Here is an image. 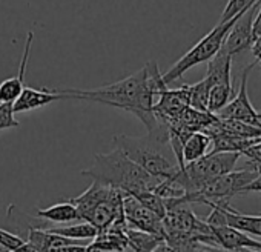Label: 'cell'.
Returning a JSON list of instances; mask_svg holds the SVG:
<instances>
[{
    "label": "cell",
    "instance_id": "obj_1",
    "mask_svg": "<svg viewBox=\"0 0 261 252\" xmlns=\"http://www.w3.org/2000/svg\"><path fill=\"white\" fill-rule=\"evenodd\" d=\"M162 72L155 62H148L140 71L123 80L100 86L97 89H60L66 100L97 102L112 108L124 109L137 115L148 131L159 128L162 118L154 114V105L159 92L166 88Z\"/></svg>",
    "mask_w": 261,
    "mask_h": 252
},
{
    "label": "cell",
    "instance_id": "obj_2",
    "mask_svg": "<svg viewBox=\"0 0 261 252\" xmlns=\"http://www.w3.org/2000/svg\"><path fill=\"white\" fill-rule=\"evenodd\" d=\"M82 175L133 195L154 191L162 182L127 159L118 148L108 154H95L92 165L88 169H83Z\"/></svg>",
    "mask_w": 261,
    "mask_h": 252
},
{
    "label": "cell",
    "instance_id": "obj_3",
    "mask_svg": "<svg viewBox=\"0 0 261 252\" xmlns=\"http://www.w3.org/2000/svg\"><path fill=\"white\" fill-rule=\"evenodd\" d=\"M114 145L127 159L160 180L171 179L180 169L177 162L165 153V148L169 146V124L165 120L145 137L115 136Z\"/></svg>",
    "mask_w": 261,
    "mask_h": 252
},
{
    "label": "cell",
    "instance_id": "obj_4",
    "mask_svg": "<svg viewBox=\"0 0 261 252\" xmlns=\"http://www.w3.org/2000/svg\"><path fill=\"white\" fill-rule=\"evenodd\" d=\"M123 194L120 189L92 180L91 186L71 201L75 205L80 220L91 223L101 232L123 215Z\"/></svg>",
    "mask_w": 261,
    "mask_h": 252
},
{
    "label": "cell",
    "instance_id": "obj_5",
    "mask_svg": "<svg viewBox=\"0 0 261 252\" xmlns=\"http://www.w3.org/2000/svg\"><path fill=\"white\" fill-rule=\"evenodd\" d=\"M250 8V7H249ZM246 11V10H244ZM238 13L237 16H233L230 20L218 23L212 31H209L195 46H192L181 59H178L165 74H162L165 85L174 83L175 80L181 79L183 74L186 71H189L191 68L200 65V63H207L223 46V42L227 36V33L230 31L232 25L237 22V19L244 13Z\"/></svg>",
    "mask_w": 261,
    "mask_h": 252
},
{
    "label": "cell",
    "instance_id": "obj_6",
    "mask_svg": "<svg viewBox=\"0 0 261 252\" xmlns=\"http://www.w3.org/2000/svg\"><path fill=\"white\" fill-rule=\"evenodd\" d=\"M258 171L252 169H241V171H230L227 174L218 175L207 183H204L198 191L185 194L181 198L188 203H221L229 201L237 194H243V189L256 177Z\"/></svg>",
    "mask_w": 261,
    "mask_h": 252
},
{
    "label": "cell",
    "instance_id": "obj_7",
    "mask_svg": "<svg viewBox=\"0 0 261 252\" xmlns=\"http://www.w3.org/2000/svg\"><path fill=\"white\" fill-rule=\"evenodd\" d=\"M253 66H255V63H250L243 69L237 95H233L230 98V102L217 115L220 118L240 120L247 124L256 126V128H261V112L253 109V106L249 100V94H247V77Z\"/></svg>",
    "mask_w": 261,
    "mask_h": 252
},
{
    "label": "cell",
    "instance_id": "obj_8",
    "mask_svg": "<svg viewBox=\"0 0 261 252\" xmlns=\"http://www.w3.org/2000/svg\"><path fill=\"white\" fill-rule=\"evenodd\" d=\"M123 215L127 223V228L145 231L154 235H159L165 240L163 218L143 206L134 195L123 194Z\"/></svg>",
    "mask_w": 261,
    "mask_h": 252
},
{
    "label": "cell",
    "instance_id": "obj_9",
    "mask_svg": "<svg viewBox=\"0 0 261 252\" xmlns=\"http://www.w3.org/2000/svg\"><path fill=\"white\" fill-rule=\"evenodd\" d=\"M259 2H261V0H256V2L250 8H247L237 19V22L232 25L230 31L227 33V36H226V39L223 42L221 51H224L226 54L233 57L235 54H238L241 51L250 49V46L253 43L252 23H253L255 14H256V8L259 7Z\"/></svg>",
    "mask_w": 261,
    "mask_h": 252
},
{
    "label": "cell",
    "instance_id": "obj_10",
    "mask_svg": "<svg viewBox=\"0 0 261 252\" xmlns=\"http://www.w3.org/2000/svg\"><path fill=\"white\" fill-rule=\"evenodd\" d=\"M189 106V85H183L177 89L163 88L154 105V114L165 120L166 123L174 121L180 117V114Z\"/></svg>",
    "mask_w": 261,
    "mask_h": 252
},
{
    "label": "cell",
    "instance_id": "obj_11",
    "mask_svg": "<svg viewBox=\"0 0 261 252\" xmlns=\"http://www.w3.org/2000/svg\"><path fill=\"white\" fill-rule=\"evenodd\" d=\"M33 40H34V33L30 31L27 34L25 48H23V54H22V59H20V65H19V72L14 77L5 79L2 83H0V105H2V103H14L17 100V97L20 95L22 89L25 88L23 77H25V71H27L28 60H30V56H31Z\"/></svg>",
    "mask_w": 261,
    "mask_h": 252
},
{
    "label": "cell",
    "instance_id": "obj_12",
    "mask_svg": "<svg viewBox=\"0 0 261 252\" xmlns=\"http://www.w3.org/2000/svg\"><path fill=\"white\" fill-rule=\"evenodd\" d=\"M56 100H66L65 94L60 89L49 91L46 88L34 89V88L25 86L22 89L20 95L17 97V100L13 103V111H14V114L28 112V111L37 109V108H43Z\"/></svg>",
    "mask_w": 261,
    "mask_h": 252
},
{
    "label": "cell",
    "instance_id": "obj_13",
    "mask_svg": "<svg viewBox=\"0 0 261 252\" xmlns=\"http://www.w3.org/2000/svg\"><path fill=\"white\" fill-rule=\"evenodd\" d=\"M212 232L218 241V246L227 250L233 249H255L261 250V241L253 240L246 232L238 231L230 226H211Z\"/></svg>",
    "mask_w": 261,
    "mask_h": 252
},
{
    "label": "cell",
    "instance_id": "obj_14",
    "mask_svg": "<svg viewBox=\"0 0 261 252\" xmlns=\"http://www.w3.org/2000/svg\"><path fill=\"white\" fill-rule=\"evenodd\" d=\"M7 223L10 226V231L16 235H19L23 241L30 229H45L49 228L51 223L45 218H40L37 215H30L23 211H20L16 205H10L7 211Z\"/></svg>",
    "mask_w": 261,
    "mask_h": 252
},
{
    "label": "cell",
    "instance_id": "obj_15",
    "mask_svg": "<svg viewBox=\"0 0 261 252\" xmlns=\"http://www.w3.org/2000/svg\"><path fill=\"white\" fill-rule=\"evenodd\" d=\"M220 205L224 209V220H226V226L235 228L238 231H243L246 234H250L252 237H261V215H247V214H241L238 211H235L229 201H221V203H215Z\"/></svg>",
    "mask_w": 261,
    "mask_h": 252
},
{
    "label": "cell",
    "instance_id": "obj_16",
    "mask_svg": "<svg viewBox=\"0 0 261 252\" xmlns=\"http://www.w3.org/2000/svg\"><path fill=\"white\" fill-rule=\"evenodd\" d=\"M230 68H232V56L224 51H218L209 62L206 71V80L211 86L214 85H232L230 83Z\"/></svg>",
    "mask_w": 261,
    "mask_h": 252
},
{
    "label": "cell",
    "instance_id": "obj_17",
    "mask_svg": "<svg viewBox=\"0 0 261 252\" xmlns=\"http://www.w3.org/2000/svg\"><path fill=\"white\" fill-rule=\"evenodd\" d=\"M259 139H244L230 134H218L211 137V151L209 153H238L243 154L253 145H256Z\"/></svg>",
    "mask_w": 261,
    "mask_h": 252
},
{
    "label": "cell",
    "instance_id": "obj_18",
    "mask_svg": "<svg viewBox=\"0 0 261 252\" xmlns=\"http://www.w3.org/2000/svg\"><path fill=\"white\" fill-rule=\"evenodd\" d=\"M37 217L48 220L49 223H57V224H63V223H71V221H79L80 215L79 211L75 208V205L69 200V201H62V203H56L49 208L40 209L37 214Z\"/></svg>",
    "mask_w": 261,
    "mask_h": 252
},
{
    "label": "cell",
    "instance_id": "obj_19",
    "mask_svg": "<svg viewBox=\"0 0 261 252\" xmlns=\"http://www.w3.org/2000/svg\"><path fill=\"white\" fill-rule=\"evenodd\" d=\"M209 151H211V137L203 131H195L183 143V162L185 165L195 162L204 157L206 154H209Z\"/></svg>",
    "mask_w": 261,
    "mask_h": 252
},
{
    "label": "cell",
    "instance_id": "obj_20",
    "mask_svg": "<svg viewBox=\"0 0 261 252\" xmlns=\"http://www.w3.org/2000/svg\"><path fill=\"white\" fill-rule=\"evenodd\" d=\"M45 229L48 232H54V234H59L72 240H94L95 235L98 234L97 228L88 221H80V223H74L69 226H49Z\"/></svg>",
    "mask_w": 261,
    "mask_h": 252
},
{
    "label": "cell",
    "instance_id": "obj_21",
    "mask_svg": "<svg viewBox=\"0 0 261 252\" xmlns=\"http://www.w3.org/2000/svg\"><path fill=\"white\" fill-rule=\"evenodd\" d=\"M126 238H127V244L130 247H134L137 252H151L155 246H159L162 241H165L162 237L145 232V231H139L134 228H127L126 229Z\"/></svg>",
    "mask_w": 261,
    "mask_h": 252
},
{
    "label": "cell",
    "instance_id": "obj_22",
    "mask_svg": "<svg viewBox=\"0 0 261 252\" xmlns=\"http://www.w3.org/2000/svg\"><path fill=\"white\" fill-rule=\"evenodd\" d=\"M233 97L232 85H214L209 91V100H207V111L218 114Z\"/></svg>",
    "mask_w": 261,
    "mask_h": 252
},
{
    "label": "cell",
    "instance_id": "obj_23",
    "mask_svg": "<svg viewBox=\"0 0 261 252\" xmlns=\"http://www.w3.org/2000/svg\"><path fill=\"white\" fill-rule=\"evenodd\" d=\"M211 85L206 79L195 85H189V106L197 111H207Z\"/></svg>",
    "mask_w": 261,
    "mask_h": 252
},
{
    "label": "cell",
    "instance_id": "obj_24",
    "mask_svg": "<svg viewBox=\"0 0 261 252\" xmlns=\"http://www.w3.org/2000/svg\"><path fill=\"white\" fill-rule=\"evenodd\" d=\"M133 195V194H130ZM134 197L143 205L146 206L149 211H152L154 214H157L160 218H163L166 215V203L165 198H162L159 194H155L154 191H145V192H139L134 194Z\"/></svg>",
    "mask_w": 261,
    "mask_h": 252
},
{
    "label": "cell",
    "instance_id": "obj_25",
    "mask_svg": "<svg viewBox=\"0 0 261 252\" xmlns=\"http://www.w3.org/2000/svg\"><path fill=\"white\" fill-rule=\"evenodd\" d=\"M255 2H256V0H229L227 5H226V8L223 10V14H221V20H220V23L230 20L233 16H237L238 13H241V11L247 10V8H249V7H252Z\"/></svg>",
    "mask_w": 261,
    "mask_h": 252
},
{
    "label": "cell",
    "instance_id": "obj_26",
    "mask_svg": "<svg viewBox=\"0 0 261 252\" xmlns=\"http://www.w3.org/2000/svg\"><path fill=\"white\" fill-rule=\"evenodd\" d=\"M20 121L16 120L13 103H2L0 105V131L10 130V128H19Z\"/></svg>",
    "mask_w": 261,
    "mask_h": 252
},
{
    "label": "cell",
    "instance_id": "obj_27",
    "mask_svg": "<svg viewBox=\"0 0 261 252\" xmlns=\"http://www.w3.org/2000/svg\"><path fill=\"white\" fill-rule=\"evenodd\" d=\"M22 243H23V240L19 235L13 234L11 231H7V229L0 228V244H2V246H5L7 249L13 250L17 246H20Z\"/></svg>",
    "mask_w": 261,
    "mask_h": 252
},
{
    "label": "cell",
    "instance_id": "obj_28",
    "mask_svg": "<svg viewBox=\"0 0 261 252\" xmlns=\"http://www.w3.org/2000/svg\"><path fill=\"white\" fill-rule=\"evenodd\" d=\"M48 252H91V247H89V244H85L83 241H79V243H72V244L49 249Z\"/></svg>",
    "mask_w": 261,
    "mask_h": 252
},
{
    "label": "cell",
    "instance_id": "obj_29",
    "mask_svg": "<svg viewBox=\"0 0 261 252\" xmlns=\"http://www.w3.org/2000/svg\"><path fill=\"white\" fill-rule=\"evenodd\" d=\"M243 156H246L249 159V162L252 163V166L256 171H261V148H249L247 151L243 153Z\"/></svg>",
    "mask_w": 261,
    "mask_h": 252
},
{
    "label": "cell",
    "instance_id": "obj_30",
    "mask_svg": "<svg viewBox=\"0 0 261 252\" xmlns=\"http://www.w3.org/2000/svg\"><path fill=\"white\" fill-rule=\"evenodd\" d=\"M258 37H261V2H259V7L256 8V14H255L253 23H252V39H253V42Z\"/></svg>",
    "mask_w": 261,
    "mask_h": 252
},
{
    "label": "cell",
    "instance_id": "obj_31",
    "mask_svg": "<svg viewBox=\"0 0 261 252\" xmlns=\"http://www.w3.org/2000/svg\"><path fill=\"white\" fill-rule=\"evenodd\" d=\"M246 192H261V171H258L256 177L243 189V194Z\"/></svg>",
    "mask_w": 261,
    "mask_h": 252
},
{
    "label": "cell",
    "instance_id": "obj_32",
    "mask_svg": "<svg viewBox=\"0 0 261 252\" xmlns=\"http://www.w3.org/2000/svg\"><path fill=\"white\" fill-rule=\"evenodd\" d=\"M250 51H252V54H253L255 65H259V66H261V37H258V39L252 43Z\"/></svg>",
    "mask_w": 261,
    "mask_h": 252
},
{
    "label": "cell",
    "instance_id": "obj_33",
    "mask_svg": "<svg viewBox=\"0 0 261 252\" xmlns=\"http://www.w3.org/2000/svg\"><path fill=\"white\" fill-rule=\"evenodd\" d=\"M10 252H37L28 241H23L20 246H17L16 249H13V250H10Z\"/></svg>",
    "mask_w": 261,
    "mask_h": 252
},
{
    "label": "cell",
    "instance_id": "obj_34",
    "mask_svg": "<svg viewBox=\"0 0 261 252\" xmlns=\"http://www.w3.org/2000/svg\"><path fill=\"white\" fill-rule=\"evenodd\" d=\"M151 252H174L172 249H171V246L166 243V241H162L159 246H155Z\"/></svg>",
    "mask_w": 261,
    "mask_h": 252
},
{
    "label": "cell",
    "instance_id": "obj_35",
    "mask_svg": "<svg viewBox=\"0 0 261 252\" xmlns=\"http://www.w3.org/2000/svg\"><path fill=\"white\" fill-rule=\"evenodd\" d=\"M0 252H10V249H7L5 246H2V244H0Z\"/></svg>",
    "mask_w": 261,
    "mask_h": 252
},
{
    "label": "cell",
    "instance_id": "obj_36",
    "mask_svg": "<svg viewBox=\"0 0 261 252\" xmlns=\"http://www.w3.org/2000/svg\"><path fill=\"white\" fill-rule=\"evenodd\" d=\"M253 148H261V140H259V142H258L256 145H253Z\"/></svg>",
    "mask_w": 261,
    "mask_h": 252
}]
</instances>
